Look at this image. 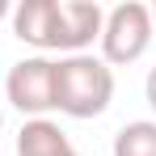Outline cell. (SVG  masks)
Masks as SVG:
<instances>
[{
    "label": "cell",
    "mask_w": 156,
    "mask_h": 156,
    "mask_svg": "<svg viewBox=\"0 0 156 156\" xmlns=\"http://www.w3.org/2000/svg\"><path fill=\"white\" fill-rule=\"evenodd\" d=\"M0 127H4V118H0Z\"/></svg>",
    "instance_id": "11"
},
{
    "label": "cell",
    "mask_w": 156,
    "mask_h": 156,
    "mask_svg": "<svg viewBox=\"0 0 156 156\" xmlns=\"http://www.w3.org/2000/svg\"><path fill=\"white\" fill-rule=\"evenodd\" d=\"M4 17H13V4H9V0H0V21H4Z\"/></svg>",
    "instance_id": "9"
},
{
    "label": "cell",
    "mask_w": 156,
    "mask_h": 156,
    "mask_svg": "<svg viewBox=\"0 0 156 156\" xmlns=\"http://www.w3.org/2000/svg\"><path fill=\"white\" fill-rule=\"evenodd\" d=\"M114 101V68L97 55H63L55 59V110L68 118H97Z\"/></svg>",
    "instance_id": "1"
},
{
    "label": "cell",
    "mask_w": 156,
    "mask_h": 156,
    "mask_svg": "<svg viewBox=\"0 0 156 156\" xmlns=\"http://www.w3.org/2000/svg\"><path fill=\"white\" fill-rule=\"evenodd\" d=\"M144 97H148V105H152V114H156V68L148 72V80H144Z\"/></svg>",
    "instance_id": "8"
},
{
    "label": "cell",
    "mask_w": 156,
    "mask_h": 156,
    "mask_svg": "<svg viewBox=\"0 0 156 156\" xmlns=\"http://www.w3.org/2000/svg\"><path fill=\"white\" fill-rule=\"evenodd\" d=\"M76 156H80V152H76Z\"/></svg>",
    "instance_id": "12"
},
{
    "label": "cell",
    "mask_w": 156,
    "mask_h": 156,
    "mask_svg": "<svg viewBox=\"0 0 156 156\" xmlns=\"http://www.w3.org/2000/svg\"><path fill=\"white\" fill-rule=\"evenodd\" d=\"M114 156H156V122L139 118V122H127L114 135Z\"/></svg>",
    "instance_id": "7"
},
{
    "label": "cell",
    "mask_w": 156,
    "mask_h": 156,
    "mask_svg": "<svg viewBox=\"0 0 156 156\" xmlns=\"http://www.w3.org/2000/svg\"><path fill=\"white\" fill-rule=\"evenodd\" d=\"M152 26H156V4H152Z\"/></svg>",
    "instance_id": "10"
},
{
    "label": "cell",
    "mask_w": 156,
    "mask_h": 156,
    "mask_svg": "<svg viewBox=\"0 0 156 156\" xmlns=\"http://www.w3.org/2000/svg\"><path fill=\"white\" fill-rule=\"evenodd\" d=\"M4 97L30 118H47L55 110V59H47V55L17 59L4 76Z\"/></svg>",
    "instance_id": "3"
},
{
    "label": "cell",
    "mask_w": 156,
    "mask_h": 156,
    "mask_svg": "<svg viewBox=\"0 0 156 156\" xmlns=\"http://www.w3.org/2000/svg\"><path fill=\"white\" fill-rule=\"evenodd\" d=\"M101 4L89 0H59V51L63 55H84L93 38H101Z\"/></svg>",
    "instance_id": "5"
},
{
    "label": "cell",
    "mask_w": 156,
    "mask_h": 156,
    "mask_svg": "<svg viewBox=\"0 0 156 156\" xmlns=\"http://www.w3.org/2000/svg\"><path fill=\"white\" fill-rule=\"evenodd\" d=\"M17 156H76L68 131L51 118H26L17 131Z\"/></svg>",
    "instance_id": "6"
},
{
    "label": "cell",
    "mask_w": 156,
    "mask_h": 156,
    "mask_svg": "<svg viewBox=\"0 0 156 156\" xmlns=\"http://www.w3.org/2000/svg\"><path fill=\"white\" fill-rule=\"evenodd\" d=\"M101 63L105 68H127L135 59H144V51L152 47V9L127 0V4H114L101 21Z\"/></svg>",
    "instance_id": "2"
},
{
    "label": "cell",
    "mask_w": 156,
    "mask_h": 156,
    "mask_svg": "<svg viewBox=\"0 0 156 156\" xmlns=\"http://www.w3.org/2000/svg\"><path fill=\"white\" fill-rule=\"evenodd\" d=\"M13 34L34 51H59V0H21L13 9Z\"/></svg>",
    "instance_id": "4"
}]
</instances>
